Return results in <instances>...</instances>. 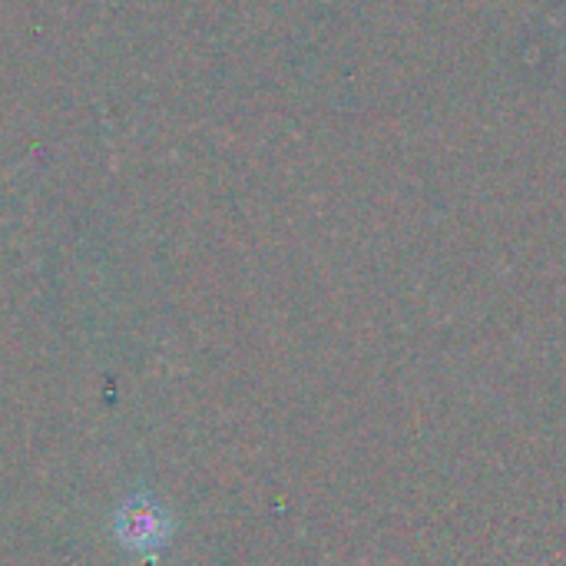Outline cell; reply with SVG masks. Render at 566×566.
I'll return each mask as SVG.
<instances>
[{
  "label": "cell",
  "mask_w": 566,
  "mask_h": 566,
  "mask_svg": "<svg viewBox=\"0 0 566 566\" xmlns=\"http://www.w3.org/2000/svg\"><path fill=\"white\" fill-rule=\"evenodd\" d=\"M113 541L136 560L156 564L176 534V517L149 491L129 494L109 517Z\"/></svg>",
  "instance_id": "6da1fadb"
}]
</instances>
